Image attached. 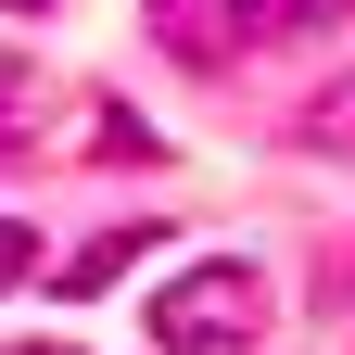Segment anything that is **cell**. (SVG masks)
<instances>
[{"label":"cell","instance_id":"obj_1","mask_svg":"<svg viewBox=\"0 0 355 355\" xmlns=\"http://www.w3.org/2000/svg\"><path fill=\"white\" fill-rule=\"evenodd\" d=\"M254 330H266V266L254 254H203L153 292V343H178V355H229Z\"/></svg>","mask_w":355,"mask_h":355},{"label":"cell","instance_id":"obj_5","mask_svg":"<svg viewBox=\"0 0 355 355\" xmlns=\"http://www.w3.org/2000/svg\"><path fill=\"white\" fill-rule=\"evenodd\" d=\"M13 279H38V229H26V216H0V292H13Z\"/></svg>","mask_w":355,"mask_h":355},{"label":"cell","instance_id":"obj_2","mask_svg":"<svg viewBox=\"0 0 355 355\" xmlns=\"http://www.w3.org/2000/svg\"><path fill=\"white\" fill-rule=\"evenodd\" d=\"M153 38L191 76H216V64H241V38H254V0H153Z\"/></svg>","mask_w":355,"mask_h":355},{"label":"cell","instance_id":"obj_7","mask_svg":"<svg viewBox=\"0 0 355 355\" xmlns=\"http://www.w3.org/2000/svg\"><path fill=\"white\" fill-rule=\"evenodd\" d=\"M13 89H26V64H13V51H0V102H13Z\"/></svg>","mask_w":355,"mask_h":355},{"label":"cell","instance_id":"obj_4","mask_svg":"<svg viewBox=\"0 0 355 355\" xmlns=\"http://www.w3.org/2000/svg\"><path fill=\"white\" fill-rule=\"evenodd\" d=\"M304 140H318V153H355V76H330L318 102H304Z\"/></svg>","mask_w":355,"mask_h":355},{"label":"cell","instance_id":"obj_3","mask_svg":"<svg viewBox=\"0 0 355 355\" xmlns=\"http://www.w3.org/2000/svg\"><path fill=\"white\" fill-rule=\"evenodd\" d=\"M165 229H102V241H89V254H64V292H102V279H127V266H140Z\"/></svg>","mask_w":355,"mask_h":355},{"label":"cell","instance_id":"obj_6","mask_svg":"<svg viewBox=\"0 0 355 355\" xmlns=\"http://www.w3.org/2000/svg\"><path fill=\"white\" fill-rule=\"evenodd\" d=\"M279 26H355V0H279Z\"/></svg>","mask_w":355,"mask_h":355},{"label":"cell","instance_id":"obj_8","mask_svg":"<svg viewBox=\"0 0 355 355\" xmlns=\"http://www.w3.org/2000/svg\"><path fill=\"white\" fill-rule=\"evenodd\" d=\"M13 13H38V0H13Z\"/></svg>","mask_w":355,"mask_h":355},{"label":"cell","instance_id":"obj_9","mask_svg":"<svg viewBox=\"0 0 355 355\" xmlns=\"http://www.w3.org/2000/svg\"><path fill=\"white\" fill-rule=\"evenodd\" d=\"M38 355H64V343H38Z\"/></svg>","mask_w":355,"mask_h":355}]
</instances>
